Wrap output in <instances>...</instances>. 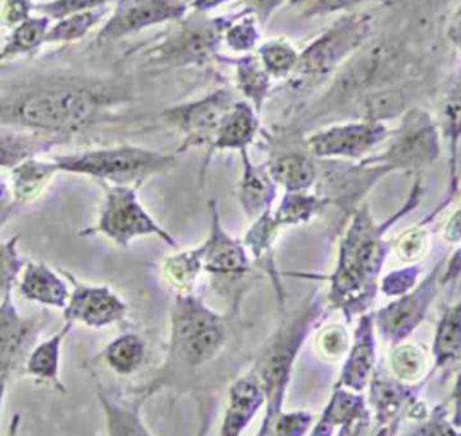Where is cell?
I'll return each mask as SVG.
<instances>
[{
  "instance_id": "obj_51",
  "label": "cell",
  "mask_w": 461,
  "mask_h": 436,
  "mask_svg": "<svg viewBox=\"0 0 461 436\" xmlns=\"http://www.w3.org/2000/svg\"><path fill=\"white\" fill-rule=\"evenodd\" d=\"M445 36H447V41L457 52H461V0H457V5L454 9V13L450 14V18L445 25Z\"/></svg>"
},
{
  "instance_id": "obj_15",
  "label": "cell",
  "mask_w": 461,
  "mask_h": 436,
  "mask_svg": "<svg viewBox=\"0 0 461 436\" xmlns=\"http://www.w3.org/2000/svg\"><path fill=\"white\" fill-rule=\"evenodd\" d=\"M59 272L72 285L68 303L63 308L65 322H81L88 328H106L124 319L128 306L110 286L81 283L70 272Z\"/></svg>"
},
{
  "instance_id": "obj_6",
  "label": "cell",
  "mask_w": 461,
  "mask_h": 436,
  "mask_svg": "<svg viewBox=\"0 0 461 436\" xmlns=\"http://www.w3.org/2000/svg\"><path fill=\"white\" fill-rule=\"evenodd\" d=\"M321 313V304L317 299L308 301L306 306L299 310L290 321H286L267 342L265 350L259 353L250 373L259 382L265 402L268 404L263 425H270L274 418L281 413L283 398L292 378V369L295 357L308 335V330Z\"/></svg>"
},
{
  "instance_id": "obj_5",
  "label": "cell",
  "mask_w": 461,
  "mask_h": 436,
  "mask_svg": "<svg viewBox=\"0 0 461 436\" xmlns=\"http://www.w3.org/2000/svg\"><path fill=\"white\" fill-rule=\"evenodd\" d=\"M225 16H209L196 11L171 23V29L144 50L146 65L158 68H202L212 63L227 65L221 54V27Z\"/></svg>"
},
{
  "instance_id": "obj_10",
  "label": "cell",
  "mask_w": 461,
  "mask_h": 436,
  "mask_svg": "<svg viewBox=\"0 0 461 436\" xmlns=\"http://www.w3.org/2000/svg\"><path fill=\"white\" fill-rule=\"evenodd\" d=\"M389 132L391 128L385 123L351 117L304 132L301 142L319 160L357 162L376 151Z\"/></svg>"
},
{
  "instance_id": "obj_22",
  "label": "cell",
  "mask_w": 461,
  "mask_h": 436,
  "mask_svg": "<svg viewBox=\"0 0 461 436\" xmlns=\"http://www.w3.org/2000/svg\"><path fill=\"white\" fill-rule=\"evenodd\" d=\"M241 173L238 180V202L245 216L252 222L263 213L270 211L277 196V186L272 180L265 162L256 164L249 150L240 151Z\"/></svg>"
},
{
  "instance_id": "obj_40",
  "label": "cell",
  "mask_w": 461,
  "mask_h": 436,
  "mask_svg": "<svg viewBox=\"0 0 461 436\" xmlns=\"http://www.w3.org/2000/svg\"><path fill=\"white\" fill-rule=\"evenodd\" d=\"M279 227L276 225L274 218H272V209L263 213L261 216H258L256 220H252L249 231L243 236V245L250 256V259L258 261V263H265L272 265V245L279 234Z\"/></svg>"
},
{
  "instance_id": "obj_3",
  "label": "cell",
  "mask_w": 461,
  "mask_h": 436,
  "mask_svg": "<svg viewBox=\"0 0 461 436\" xmlns=\"http://www.w3.org/2000/svg\"><path fill=\"white\" fill-rule=\"evenodd\" d=\"M375 20L371 13L351 11L340 14L322 32H319L303 50L290 88L310 92L335 76L371 38Z\"/></svg>"
},
{
  "instance_id": "obj_33",
  "label": "cell",
  "mask_w": 461,
  "mask_h": 436,
  "mask_svg": "<svg viewBox=\"0 0 461 436\" xmlns=\"http://www.w3.org/2000/svg\"><path fill=\"white\" fill-rule=\"evenodd\" d=\"M50 22L52 20L43 14H32L20 25L13 27L4 47L0 49V65L20 56L34 54L41 45H45Z\"/></svg>"
},
{
  "instance_id": "obj_45",
  "label": "cell",
  "mask_w": 461,
  "mask_h": 436,
  "mask_svg": "<svg viewBox=\"0 0 461 436\" xmlns=\"http://www.w3.org/2000/svg\"><path fill=\"white\" fill-rule=\"evenodd\" d=\"M420 274H421V267L418 263L405 265V267H402L398 270H393V272L385 274L384 277H380L378 288L387 297L403 295L411 288L416 286V283L420 281Z\"/></svg>"
},
{
  "instance_id": "obj_32",
  "label": "cell",
  "mask_w": 461,
  "mask_h": 436,
  "mask_svg": "<svg viewBox=\"0 0 461 436\" xmlns=\"http://www.w3.org/2000/svg\"><path fill=\"white\" fill-rule=\"evenodd\" d=\"M328 205V200L313 189L285 191L279 204L272 209V218L279 229L303 225L319 216Z\"/></svg>"
},
{
  "instance_id": "obj_50",
  "label": "cell",
  "mask_w": 461,
  "mask_h": 436,
  "mask_svg": "<svg viewBox=\"0 0 461 436\" xmlns=\"http://www.w3.org/2000/svg\"><path fill=\"white\" fill-rule=\"evenodd\" d=\"M286 2L288 0H240V9L256 14L259 23L265 25L274 16V13Z\"/></svg>"
},
{
  "instance_id": "obj_25",
  "label": "cell",
  "mask_w": 461,
  "mask_h": 436,
  "mask_svg": "<svg viewBox=\"0 0 461 436\" xmlns=\"http://www.w3.org/2000/svg\"><path fill=\"white\" fill-rule=\"evenodd\" d=\"M418 387L420 386L405 384L396 380L394 377H385L382 373L371 375L367 402L373 409L378 427L396 422L400 411L405 405H411L412 393L418 391Z\"/></svg>"
},
{
  "instance_id": "obj_29",
  "label": "cell",
  "mask_w": 461,
  "mask_h": 436,
  "mask_svg": "<svg viewBox=\"0 0 461 436\" xmlns=\"http://www.w3.org/2000/svg\"><path fill=\"white\" fill-rule=\"evenodd\" d=\"M70 326H72L70 322H65V326L58 333H54L49 339L32 346L27 359H25V364H23L25 373L31 378L52 384L59 391H63V386H61V380H59L61 342H63V337L67 335Z\"/></svg>"
},
{
  "instance_id": "obj_57",
  "label": "cell",
  "mask_w": 461,
  "mask_h": 436,
  "mask_svg": "<svg viewBox=\"0 0 461 436\" xmlns=\"http://www.w3.org/2000/svg\"><path fill=\"white\" fill-rule=\"evenodd\" d=\"M396 425H398V420H396V422H391V423H387V425H380L378 431H376L373 436H394Z\"/></svg>"
},
{
  "instance_id": "obj_36",
  "label": "cell",
  "mask_w": 461,
  "mask_h": 436,
  "mask_svg": "<svg viewBox=\"0 0 461 436\" xmlns=\"http://www.w3.org/2000/svg\"><path fill=\"white\" fill-rule=\"evenodd\" d=\"M110 14L108 5L88 9V11H77L67 16H61L58 20H52L45 36V43H70L85 38L95 25L106 20Z\"/></svg>"
},
{
  "instance_id": "obj_19",
  "label": "cell",
  "mask_w": 461,
  "mask_h": 436,
  "mask_svg": "<svg viewBox=\"0 0 461 436\" xmlns=\"http://www.w3.org/2000/svg\"><path fill=\"white\" fill-rule=\"evenodd\" d=\"M41 328L38 319L22 317L11 297L0 303V375L7 377L25 359Z\"/></svg>"
},
{
  "instance_id": "obj_54",
  "label": "cell",
  "mask_w": 461,
  "mask_h": 436,
  "mask_svg": "<svg viewBox=\"0 0 461 436\" xmlns=\"http://www.w3.org/2000/svg\"><path fill=\"white\" fill-rule=\"evenodd\" d=\"M452 402H454V411H452V423L456 427H461V368L456 375L454 382V391H452Z\"/></svg>"
},
{
  "instance_id": "obj_39",
  "label": "cell",
  "mask_w": 461,
  "mask_h": 436,
  "mask_svg": "<svg viewBox=\"0 0 461 436\" xmlns=\"http://www.w3.org/2000/svg\"><path fill=\"white\" fill-rule=\"evenodd\" d=\"M367 414V400L351 389L335 386L321 418L335 427L357 422Z\"/></svg>"
},
{
  "instance_id": "obj_34",
  "label": "cell",
  "mask_w": 461,
  "mask_h": 436,
  "mask_svg": "<svg viewBox=\"0 0 461 436\" xmlns=\"http://www.w3.org/2000/svg\"><path fill=\"white\" fill-rule=\"evenodd\" d=\"M256 56L274 81H288L299 63V49L286 36L263 40Z\"/></svg>"
},
{
  "instance_id": "obj_27",
  "label": "cell",
  "mask_w": 461,
  "mask_h": 436,
  "mask_svg": "<svg viewBox=\"0 0 461 436\" xmlns=\"http://www.w3.org/2000/svg\"><path fill=\"white\" fill-rule=\"evenodd\" d=\"M227 65L234 70V86L243 101L252 104V108L261 114L270 92L274 88V79L263 68L261 61L254 54L245 56H227Z\"/></svg>"
},
{
  "instance_id": "obj_24",
  "label": "cell",
  "mask_w": 461,
  "mask_h": 436,
  "mask_svg": "<svg viewBox=\"0 0 461 436\" xmlns=\"http://www.w3.org/2000/svg\"><path fill=\"white\" fill-rule=\"evenodd\" d=\"M263 404L265 393L250 371L234 380L229 387L220 436H241Z\"/></svg>"
},
{
  "instance_id": "obj_58",
  "label": "cell",
  "mask_w": 461,
  "mask_h": 436,
  "mask_svg": "<svg viewBox=\"0 0 461 436\" xmlns=\"http://www.w3.org/2000/svg\"><path fill=\"white\" fill-rule=\"evenodd\" d=\"M5 436H18V416H16V418H13L11 427H9V431H7V434H5Z\"/></svg>"
},
{
  "instance_id": "obj_28",
  "label": "cell",
  "mask_w": 461,
  "mask_h": 436,
  "mask_svg": "<svg viewBox=\"0 0 461 436\" xmlns=\"http://www.w3.org/2000/svg\"><path fill=\"white\" fill-rule=\"evenodd\" d=\"M59 173L56 164L49 159L43 160L40 157L27 159L18 166L11 168V193L18 205L34 202L47 189L54 175Z\"/></svg>"
},
{
  "instance_id": "obj_31",
  "label": "cell",
  "mask_w": 461,
  "mask_h": 436,
  "mask_svg": "<svg viewBox=\"0 0 461 436\" xmlns=\"http://www.w3.org/2000/svg\"><path fill=\"white\" fill-rule=\"evenodd\" d=\"M434 369L450 368L461 360V299L447 306L439 317L432 341Z\"/></svg>"
},
{
  "instance_id": "obj_14",
  "label": "cell",
  "mask_w": 461,
  "mask_h": 436,
  "mask_svg": "<svg viewBox=\"0 0 461 436\" xmlns=\"http://www.w3.org/2000/svg\"><path fill=\"white\" fill-rule=\"evenodd\" d=\"M187 11V0H115L95 34V43H112L153 25L173 23L184 18Z\"/></svg>"
},
{
  "instance_id": "obj_8",
  "label": "cell",
  "mask_w": 461,
  "mask_h": 436,
  "mask_svg": "<svg viewBox=\"0 0 461 436\" xmlns=\"http://www.w3.org/2000/svg\"><path fill=\"white\" fill-rule=\"evenodd\" d=\"M225 344V321L193 292L175 295L171 312V353L187 366H203Z\"/></svg>"
},
{
  "instance_id": "obj_52",
  "label": "cell",
  "mask_w": 461,
  "mask_h": 436,
  "mask_svg": "<svg viewBox=\"0 0 461 436\" xmlns=\"http://www.w3.org/2000/svg\"><path fill=\"white\" fill-rule=\"evenodd\" d=\"M18 207H20V205L14 202L9 184H7V182L4 180V177L0 175V229H2V225L14 214V211H16Z\"/></svg>"
},
{
  "instance_id": "obj_55",
  "label": "cell",
  "mask_w": 461,
  "mask_h": 436,
  "mask_svg": "<svg viewBox=\"0 0 461 436\" xmlns=\"http://www.w3.org/2000/svg\"><path fill=\"white\" fill-rule=\"evenodd\" d=\"M230 2H236V0H191L189 2V11L209 14L211 11H214V9L221 7V5H227Z\"/></svg>"
},
{
  "instance_id": "obj_4",
  "label": "cell",
  "mask_w": 461,
  "mask_h": 436,
  "mask_svg": "<svg viewBox=\"0 0 461 436\" xmlns=\"http://www.w3.org/2000/svg\"><path fill=\"white\" fill-rule=\"evenodd\" d=\"M176 159V153H164L135 144L92 148L50 157L59 173L85 175L97 182L133 187L173 169Z\"/></svg>"
},
{
  "instance_id": "obj_18",
  "label": "cell",
  "mask_w": 461,
  "mask_h": 436,
  "mask_svg": "<svg viewBox=\"0 0 461 436\" xmlns=\"http://www.w3.org/2000/svg\"><path fill=\"white\" fill-rule=\"evenodd\" d=\"M261 133L259 114L243 99H236L232 106L223 115L211 144L205 148V159L200 169V182H203V175L211 157L218 151H241L249 150L258 135Z\"/></svg>"
},
{
  "instance_id": "obj_59",
  "label": "cell",
  "mask_w": 461,
  "mask_h": 436,
  "mask_svg": "<svg viewBox=\"0 0 461 436\" xmlns=\"http://www.w3.org/2000/svg\"><path fill=\"white\" fill-rule=\"evenodd\" d=\"M5 378L4 375H0V407H2V398H4V387H5Z\"/></svg>"
},
{
  "instance_id": "obj_56",
  "label": "cell",
  "mask_w": 461,
  "mask_h": 436,
  "mask_svg": "<svg viewBox=\"0 0 461 436\" xmlns=\"http://www.w3.org/2000/svg\"><path fill=\"white\" fill-rule=\"evenodd\" d=\"M333 431H335V425H331L330 422L319 418V420L313 423V427H312V431H310L308 436H333Z\"/></svg>"
},
{
  "instance_id": "obj_30",
  "label": "cell",
  "mask_w": 461,
  "mask_h": 436,
  "mask_svg": "<svg viewBox=\"0 0 461 436\" xmlns=\"http://www.w3.org/2000/svg\"><path fill=\"white\" fill-rule=\"evenodd\" d=\"M221 49L234 56L254 54L263 41L261 23L256 14L240 9L230 14H225V23L221 27Z\"/></svg>"
},
{
  "instance_id": "obj_7",
  "label": "cell",
  "mask_w": 461,
  "mask_h": 436,
  "mask_svg": "<svg viewBox=\"0 0 461 436\" xmlns=\"http://www.w3.org/2000/svg\"><path fill=\"white\" fill-rule=\"evenodd\" d=\"M441 150L443 142L436 117L416 104L398 117V126L389 132L382 148L364 159L384 168L389 175L398 171L420 175L439 159Z\"/></svg>"
},
{
  "instance_id": "obj_17",
  "label": "cell",
  "mask_w": 461,
  "mask_h": 436,
  "mask_svg": "<svg viewBox=\"0 0 461 436\" xmlns=\"http://www.w3.org/2000/svg\"><path fill=\"white\" fill-rule=\"evenodd\" d=\"M441 142L447 148V162H448V184L445 198L441 200L448 205L459 186V146H461V67L448 77L445 88L439 95L438 117H436Z\"/></svg>"
},
{
  "instance_id": "obj_9",
  "label": "cell",
  "mask_w": 461,
  "mask_h": 436,
  "mask_svg": "<svg viewBox=\"0 0 461 436\" xmlns=\"http://www.w3.org/2000/svg\"><path fill=\"white\" fill-rule=\"evenodd\" d=\"M103 202L95 223L81 234H101L119 247H128L135 238L157 236L169 247L176 249V240L146 211L133 186H115L99 182Z\"/></svg>"
},
{
  "instance_id": "obj_23",
  "label": "cell",
  "mask_w": 461,
  "mask_h": 436,
  "mask_svg": "<svg viewBox=\"0 0 461 436\" xmlns=\"http://www.w3.org/2000/svg\"><path fill=\"white\" fill-rule=\"evenodd\" d=\"M18 292L23 299L61 310L67 306L70 295L67 281L43 261L23 263L18 277Z\"/></svg>"
},
{
  "instance_id": "obj_12",
  "label": "cell",
  "mask_w": 461,
  "mask_h": 436,
  "mask_svg": "<svg viewBox=\"0 0 461 436\" xmlns=\"http://www.w3.org/2000/svg\"><path fill=\"white\" fill-rule=\"evenodd\" d=\"M387 175L384 168L366 159L357 162L319 160V178L313 191L324 196L330 205H337L349 218L351 213L364 204L366 195L375 184Z\"/></svg>"
},
{
  "instance_id": "obj_37",
  "label": "cell",
  "mask_w": 461,
  "mask_h": 436,
  "mask_svg": "<svg viewBox=\"0 0 461 436\" xmlns=\"http://www.w3.org/2000/svg\"><path fill=\"white\" fill-rule=\"evenodd\" d=\"M202 270V245L187 250H178L162 261V276L176 290V294L193 292V285L196 283Z\"/></svg>"
},
{
  "instance_id": "obj_1",
  "label": "cell",
  "mask_w": 461,
  "mask_h": 436,
  "mask_svg": "<svg viewBox=\"0 0 461 436\" xmlns=\"http://www.w3.org/2000/svg\"><path fill=\"white\" fill-rule=\"evenodd\" d=\"M130 101L115 83L65 79L29 88L0 103V126L68 139L110 121Z\"/></svg>"
},
{
  "instance_id": "obj_26",
  "label": "cell",
  "mask_w": 461,
  "mask_h": 436,
  "mask_svg": "<svg viewBox=\"0 0 461 436\" xmlns=\"http://www.w3.org/2000/svg\"><path fill=\"white\" fill-rule=\"evenodd\" d=\"M61 142H67V139L32 130L0 126V168L11 169L27 159L50 151Z\"/></svg>"
},
{
  "instance_id": "obj_46",
  "label": "cell",
  "mask_w": 461,
  "mask_h": 436,
  "mask_svg": "<svg viewBox=\"0 0 461 436\" xmlns=\"http://www.w3.org/2000/svg\"><path fill=\"white\" fill-rule=\"evenodd\" d=\"M113 0H47V2H34V13L43 14L50 20H58L61 16L88 11L97 7H106Z\"/></svg>"
},
{
  "instance_id": "obj_53",
  "label": "cell",
  "mask_w": 461,
  "mask_h": 436,
  "mask_svg": "<svg viewBox=\"0 0 461 436\" xmlns=\"http://www.w3.org/2000/svg\"><path fill=\"white\" fill-rule=\"evenodd\" d=\"M443 238L448 243H461V202L456 207V211L450 214V218L447 220L445 227H443Z\"/></svg>"
},
{
  "instance_id": "obj_49",
  "label": "cell",
  "mask_w": 461,
  "mask_h": 436,
  "mask_svg": "<svg viewBox=\"0 0 461 436\" xmlns=\"http://www.w3.org/2000/svg\"><path fill=\"white\" fill-rule=\"evenodd\" d=\"M34 13V2L32 0H4L0 9V22L13 29L25 22Z\"/></svg>"
},
{
  "instance_id": "obj_11",
  "label": "cell",
  "mask_w": 461,
  "mask_h": 436,
  "mask_svg": "<svg viewBox=\"0 0 461 436\" xmlns=\"http://www.w3.org/2000/svg\"><path fill=\"white\" fill-rule=\"evenodd\" d=\"M236 99L232 88L218 86L198 99L164 108L158 114V121L180 135L176 155L193 148H207Z\"/></svg>"
},
{
  "instance_id": "obj_42",
  "label": "cell",
  "mask_w": 461,
  "mask_h": 436,
  "mask_svg": "<svg viewBox=\"0 0 461 436\" xmlns=\"http://www.w3.org/2000/svg\"><path fill=\"white\" fill-rule=\"evenodd\" d=\"M389 366L396 380L405 384H414L416 380H423L421 377L427 368V357L418 344L402 341L394 344L389 355Z\"/></svg>"
},
{
  "instance_id": "obj_16",
  "label": "cell",
  "mask_w": 461,
  "mask_h": 436,
  "mask_svg": "<svg viewBox=\"0 0 461 436\" xmlns=\"http://www.w3.org/2000/svg\"><path fill=\"white\" fill-rule=\"evenodd\" d=\"M209 234L200 243L203 270L214 277L238 279L250 272L252 259L241 240L230 236L221 222L218 205L214 200H209Z\"/></svg>"
},
{
  "instance_id": "obj_48",
  "label": "cell",
  "mask_w": 461,
  "mask_h": 436,
  "mask_svg": "<svg viewBox=\"0 0 461 436\" xmlns=\"http://www.w3.org/2000/svg\"><path fill=\"white\" fill-rule=\"evenodd\" d=\"M457 429L459 427H456L452 420L447 418V409L443 405H438L432 409L427 420L418 423L405 436H461Z\"/></svg>"
},
{
  "instance_id": "obj_41",
  "label": "cell",
  "mask_w": 461,
  "mask_h": 436,
  "mask_svg": "<svg viewBox=\"0 0 461 436\" xmlns=\"http://www.w3.org/2000/svg\"><path fill=\"white\" fill-rule=\"evenodd\" d=\"M436 216L430 213L423 222L405 229L403 232H400L391 243H389V250H394L396 258L400 261H403L405 265H414L418 263L429 250V243H430V229L429 223L434 220Z\"/></svg>"
},
{
  "instance_id": "obj_44",
  "label": "cell",
  "mask_w": 461,
  "mask_h": 436,
  "mask_svg": "<svg viewBox=\"0 0 461 436\" xmlns=\"http://www.w3.org/2000/svg\"><path fill=\"white\" fill-rule=\"evenodd\" d=\"M20 234L0 241V303L11 297L13 286L18 283V276L23 268V259L18 254Z\"/></svg>"
},
{
  "instance_id": "obj_35",
  "label": "cell",
  "mask_w": 461,
  "mask_h": 436,
  "mask_svg": "<svg viewBox=\"0 0 461 436\" xmlns=\"http://www.w3.org/2000/svg\"><path fill=\"white\" fill-rule=\"evenodd\" d=\"M104 364L117 375H133L144 362L146 342L139 333H122L110 341L103 350Z\"/></svg>"
},
{
  "instance_id": "obj_2",
  "label": "cell",
  "mask_w": 461,
  "mask_h": 436,
  "mask_svg": "<svg viewBox=\"0 0 461 436\" xmlns=\"http://www.w3.org/2000/svg\"><path fill=\"white\" fill-rule=\"evenodd\" d=\"M421 175L414 182L403 204L384 222L371 216L369 205L360 204L349 216V222L339 240V256L333 274L330 276L328 301L333 308L342 310L346 317L364 313L376 295L380 270L389 252L387 231L414 211L423 198Z\"/></svg>"
},
{
  "instance_id": "obj_20",
  "label": "cell",
  "mask_w": 461,
  "mask_h": 436,
  "mask_svg": "<svg viewBox=\"0 0 461 436\" xmlns=\"http://www.w3.org/2000/svg\"><path fill=\"white\" fill-rule=\"evenodd\" d=\"M376 366V344H375V312H364L358 317L353 332V341L346 353L344 366L339 375V387H346L360 393L367 387Z\"/></svg>"
},
{
  "instance_id": "obj_21",
  "label": "cell",
  "mask_w": 461,
  "mask_h": 436,
  "mask_svg": "<svg viewBox=\"0 0 461 436\" xmlns=\"http://www.w3.org/2000/svg\"><path fill=\"white\" fill-rule=\"evenodd\" d=\"M265 166L283 191H312L319 178V160L303 144L301 148L292 144L279 146L268 155Z\"/></svg>"
},
{
  "instance_id": "obj_13",
  "label": "cell",
  "mask_w": 461,
  "mask_h": 436,
  "mask_svg": "<svg viewBox=\"0 0 461 436\" xmlns=\"http://www.w3.org/2000/svg\"><path fill=\"white\" fill-rule=\"evenodd\" d=\"M443 263L445 259L438 261L427 277L418 281L414 288L375 312V330H378L387 342L398 344L405 341L421 324L441 286L439 276Z\"/></svg>"
},
{
  "instance_id": "obj_43",
  "label": "cell",
  "mask_w": 461,
  "mask_h": 436,
  "mask_svg": "<svg viewBox=\"0 0 461 436\" xmlns=\"http://www.w3.org/2000/svg\"><path fill=\"white\" fill-rule=\"evenodd\" d=\"M398 0H288V7L294 9L299 18H319L333 13H351L362 5H393Z\"/></svg>"
},
{
  "instance_id": "obj_47",
  "label": "cell",
  "mask_w": 461,
  "mask_h": 436,
  "mask_svg": "<svg viewBox=\"0 0 461 436\" xmlns=\"http://www.w3.org/2000/svg\"><path fill=\"white\" fill-rule=\"evenodd\" d=\"M317 350L328 360H337L349 350V333L340 324H330L317 335Z\"/></svg>"
},
{
  "instance_id": "obj_38",
  "label": "cell",
  "mask_w": 461,
  "mask_h": 436,
  "mask_svg": "<svg viewBox=\"0 0 461 436\" xmlns=\"http://www.w3.org/2000/svg\"><path fill=\"white\" fill-rule=\"evenodd\" d=\"M106 418L108 436H153L140 418L139 405L113 402L103 389H97Z\"/></svg>"
}]
</instances>
